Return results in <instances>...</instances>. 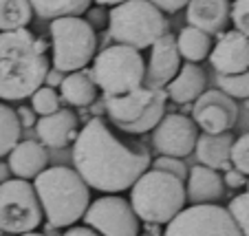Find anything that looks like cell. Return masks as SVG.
I'll list each match as a JSON object with an SVG mask.
<instances>
[{"mask_svg":"<svg viewBox=\"0 0 249 236\" xmlns=\"http://www.w3.org/2000/svg\"><path fill=\"white\" fill-rule=\"evenodd\" d=\"M192 119L207 135H223L234 128L238 119V106L223 91H205L194 102Z\"/></svg>","mask_w":249,"mask_h":236,"instance_id":"cell-13","label":"cell"},{"mask_svg":"<svg viewBox=\"0 0 249 236\" xmlns=\"http://www.w3.org/2000/svg\"><path fill=\"white\" fill-rule=\"evenodd\" d=\"M20 130L22 126H20L18 113L0 102V157L11 155V150L20 144Z\"/></svg>","mask_w":249,"mask_h":236,"instance_id":"cell-26","label":"cell"},{"mask_svg":"<svg viewBox=\"0 0 249 236\" xmlns=\"http://www.w3.org/2000/svg\"><path fill=\"white\" fill-rule=\"evenodd\" d=\"M177 47H179V53L183 60L192 62V64H198L201 60L210 57L212 53V36L203 33L201 29H194V27H183L177 36Z\"/></svg>","mask_w":249,"mask_h":236,"instance_id":"cell-23","label":"cell"},{"mask_svg":"<svg viewBox=\"0 0 249 236\" xmlns=\"http://www.w3.org/2000/svg\"><path fill=\"white\" fill-rule=\"evenodd\" d=\"M188 24L207 36H221L231 20L230 0H190L185 7Z\"/></svg>","mask_w":249,"mask_h":236,"instance_id":"cell-16","label":"cell"},{"mask_svg":"<svg viewBox=\"0 0 249 236\" xmlns=\"http://www.w3.org/2000/svg\"><path fill=\"white\" fill-rule=\"evenodd\" d=\"M18 119H20V126L22 128H31V126H36V113H33V109H27V106H20L18 110Z\"/></svg>","mask_w":249,"mask_h":236,"instance_id":"cell-36","label":"cell"},{"mask_svg":"<svg viewBox=\"0 0 249 236\" xmlns=\"http://www.w3.org/2000/svg\"><path fill=\"white\" fill-rule=\"evenodd\" d=\"M62 236H99L95 230H90L89 225L84 227H69V232H64Z\"/></svg>","mask_w":249,"mask_h":236,"instance_id":"cell-38","label":"cell"},{"mask_svg":"<svg viewBox=\"0 0 249 236\" xmlns=\"http://www.w3.org/2000/svg\"><path fill=\"white\" fill-rule=\"evenodd\" d=\"M163 236H243L230 210L216 203L190 205L165 225Z\"/></svg>","mask_w":249,"mask_h":236,"instance_id":"cell-10","label":"cell"},{"mask_svg":"<svg viewBox=\"0 0 249 236\" xmlns=\"http://www.w3.org/2000/svg\"><path fill=\"white\" fill-rule=\"evenodd\" d=\"M53 40V69L62 73L84 71V66L95 60L97 36L86 18L69 16L51 22Z\"/></svg>","mask_w":249,"mask_h":236,"instance_id":"cell-8","label":"cell"},{"mask_svg":"<svg viewBox=\"0 0 249 236\" xmlns=\"http://www.w3.org/2000/svg\"><path fill=\"white\" fill-rule=\"evenodd\" d=\"M223 181H225L227 188H243V185H247V177H245L240 170H236V168L227 170L225 177H223Z\"/></svg>","mask_w":249,"mask_h":236,"instance_id":"cell-35","label":"cell"},{"mask_svg":"<svg viewBox=\"0 0 249 236\" xmlns=\"http://www.w3.org/2000/svg\"><path fill=\"white\" fill-rule=\"evenodd\" d=\"M210 62L218 75H240L249 71V38L236 29L221 33L210 53Z\"/></svg>","mask_w":249,"mask_h":236,"instance_id":"cell-15","label":"cell"},{"mask_svg":"<svg viewBox=\"0 0 249 236\" xmlns=\"http://www.w3.org/2000/svg\"><path fill=\"white\" fill-rule=\"evenodd\" d=\"M36 16L44 20L69 18V16H82L90 9V0H29Z\"/></svg>","mask_w":249,"mask_h":236,"instance_id":"cell-24","label":"cell"},{"mask_svg":"<svg viewBox=\"0 0 249 236\" xmlns=\"http://www.w3.org/2000/svg\"><path fill=\"white\" fill-rule=\"evenodd\" d=\"M90 71L97 89L104 91V97H119L143 86L146 62L137 49L113 44L95 55Z\"/></svg>","mask_w":249,"mask_h":236,"instance_id":"cell-6","label":"cell"},{"mask_svg":"<svg viewBox=\"0 0 249 236\" xmlns=\"http://www.w3.org/2000/svg\"><path fill=\"white\" fill-rule=\"evenodd\" d=\"M188 201L192 205H210L216 203L225 192V181L216 170L207 165H194L188 175Z\"/></svg>","mask_w":249,"mask_h":236,"instance_id":"cell-18","label":"cell"},{"mask_svg":"<svg viewBox=\"0 0 249 236\" xmlns=\"http://www.w3.org/2000/svg\"><path fill=\"white\" fill-rule=\"evenodd\" d=\"M64 73L57 71V69H51L47 75V80H44V86H51V89H55V86H62V82H64Z\"/></svg>","mask_w":249,"mask_h":236,"instance_id":"cell-37","label":"cell"},{"mask_svg":"<svg viewBox=\"0 0 249 236\" xmlns=\"http://www.w3.org/2000/svg\"><path fill=\"white\" fill-rule=\"evenodd\" d=\"M42 212L51 227H71L90 208L89 183L77 175L75 168L53 165L47 168L33 183Z\"/></svg>","mask_w":249,"mask_h":236,"instance_id":"cell-3","label":"cell"},{"mask_svg":"<svg viewBox=\"0 0 249 236\" xmlns=\"http://www.w3.org/2000/svg\"><path fill=\"white\" fill-rule=\"evenodd\" d=\"M231 148H234V137L231 132L223 135H207L203 132L196 144V157L201 165H207L212 170H231Z\"/></svg>","mask_w":249,"mask_h":236,"instance_id":"cell-21","label":"cell"},{"mask_svg":"<svg viewBox=\"0 0 249 236\" xmlns=\"http://www.w3.org/2000/svg\"><path fill=\"white\" fill-rule=\"evenodd\" d=\"M152 168L155 170H161V172H168V175H174L177 179H188V168H185V163L181 159H177V157H157L155 161H152Z\"/></svg>","mask_w":249,"mask_h":236,"instance_id":"cell-31","label":"cell"},{"mask_svg":"<svg viewBox=\"0 0 249 236\" xmlns=\"http://www.w3.org/2000/svg\"><path fill=\"white\" fill-rule=\"evenodd\" d=\"M60 102L62 97L55 93V89L51 86H42L40 91H36L31 97V109L33 113H38L40 117H47V115H53L60 110Z\"/></svg>","mask_w":249,"mask_h":236,"instance_id":"cell-28","label":"cell"},{"mask_svg":"<svg viewBox=\"0 0 249 236\" xmlns=\"http://www.w3.org/2000/svg\"><path fill=\"white\" fill-rule=\"evenodd\" d=\"M148 2H152L157 9L165 11V14H177L179 9L190 5V0H148Z\"/></svg>","mask_w":249,"mask_h":236,"instance_id":"cell-33","label":"cell"},{"mask_svg":"<svg viewBox=\"0 0 249 236\" xmlns=\"http://www.w3.org/2000/svg\"><path fill=\"white\" fill-rule=\"evenodd\" d=\"M231 165L236 170H240L245 177L249 175V132L240 135L234 139V148H231Z\"/></svg>","mask_w":249,"mask_h":236,"instance_id":"cell-30","label":"cell"},{"mask_svg":"<svg viewBox=\"0 0 249 236\" xmlns=\"http://www.w3.org/2000/svg\"><path fill=\"white\" fill-rule=\"evenodd\" d=\"M33 18V7L29 0H0V31L27 29Z\"/></svg>","mask_w":249,"mask_h":236,"instance_id":"cell-25","label":"cell"},{"mask_svg":"<svg viewBox=\"0 0 249 236\" xmlns=\"http://www.w3.org/2000/svg\"><path fill=\"white\" fill-rule=\"evenodd\" d=\"M181 71V53L177 47V38L165 33L161 40L152 44L150 60L146 64V80L143 86L152 91H165V86L179 75Z\"/></svg>","mask_w":249,"mask_h":236,"instance_id":"cell-14","label":"cell"},{"mask_svg":"<svg viewBox=\"0 0 249 236\" xmlns=\"http://www.w3.org/2000/svg\"><path fill=\"white\" fill-rule=\"evenodd\" d=\"M231 22L234 29L249 38V0H234L231 5Z\"/></svg>","mask_w":249,"mask_h":236,"instance_id":"cell-32","label":"cell"},{"mask_svg":"<svg viewBox=\"0 0 249 236\" xmlns=\"http://www.w3.org/2000/svg\"><path fill=\"white\" fill-rule=\"evenodd\" d=\"M40 142L49 148H66L71 142L75 144L77 135V115L71 109H60L57 113L40 117L36 124Z\"/></svg>","mask_w":249,"mask_h":236,"instance_id":"cell-17","label":"cell"},{"mask_svg":"<svg viewBox=\"0 0 249 236\" xmlns=\"http://www.w3.org/2000/svg\"><path fill=\"white\" fill-rule=\"evenodd\" d=\"M42 205L33 183L9 179L0 183V230L9 234H29L42 223Z\"/></svg>","mask_w":249,"mask_h":236,"instance_id":"cell-9","label":"cell"},{"mask_svg":"<svg viewBox=\"0 0 249 236\" xmlns=\"http://www.w3.org/2000/svg\"><path fill=\"white\" fill-rule=\"evenodd\" d=\"M188 190L183 181L161 170H148L130 188V205L148 225H168L185 210Z\"/></svg>","mask_w":249,"mask_h":236,"instance_id":"cell-4","label":"cell"},{"mask_svg":"<svg viewBox=\"0 0 249 236\" xmlns=\"http://www.w3.org/2000/svg\"><path fill=\"white\" fill-rule=\"evenodd\" d=\"M150 165L146 148L119 142L102 117L89 119L73 144V168L99 192L117 194L132 188Z\"/></svg>","mask_w":249,"mask_h":236,"instance_id":"cell-1","label":"cell"},{"mask_svg":"<svg viewBox=\"0 0 249 236\" xmlns=\"http://www.w3.org/2000/svg\"><path fill=\"white\" fill-rule=\"evenodd\" d=\"M205 84H207L205 71L198 64L185 62L181 66L179 75L165 86V93H168V99H172L177 104H190V102H196L205 93Z\"/></svg>","mask_w":249,"mask_h":236,"instance_id":"cell-20","label":"cell"},{"mask_svg":"<svg viewBox=\"0 0 249 236\" xmlns=\"http://www.w3.org/2000/svg\"><path fill=\"white\" fill-rule=\"evenodd\" d=\"M168 33V20L163 11L148 0H128L113 7L108 14V36L117 44L132 47L137 51L152 49L157 40Z\"/></svg>","mask_w":249,"mask_h":236,"instance_id":"cell-5","label":"cell"},{"mask_svg":"<svg viewBox=\"0 0 249 236\" xmlns=\"http://www.w3.org/2000/svg\"><path fill=\"white\" fill-rule=\"evenodd\" d=\"M47 163H49V155L44 150V146L33 142V139L20 142L9 155L11 175H16L18 179H24V181L40 177L47 170Z\"/></svg>","mask_w":249,"mask_h":236,"instance_id":"cell-19","label":"cell"},{"mask_svg":"<svg viewBox=\"0 0 249 236\" xmlns=\"http://www.w3.org/2000/svg\"><path fill=\"white\" fill-rule=\"evenodd\" d=\"M198 126L194 119L183 113H170L159 122V126L152 130V144L157 152L163 157H188L196 150L198 144Z\"/></svg>","mask_w":249,"mask_h":236,"instance_id":"cell-12","label":"cell"},{"mask_svg":"<svg viewBox=\"0 0 249 236\" xmlns=\"http://www.w3.org/2000/svg\"><path fill=\"white\" fill-rule=\"evenodd\" d=\"M230 214L231 218L236 221V225H238L240 234L243 236H249V192H243L238 194V197H234L230 201Z\"/></svg>","mask_w":249,"mask_h":236,"instance_id":"cell-29","label":"cell"},{"mask_svg":"<svg viewBox=\"0 0 249 236\" xmlns=\"http://www.w3.org/2000/svg\"><path fill=\"white\" fill-rule=\"evenodd\" d=\"M0 234H2V230H0Z\"/></svg>","mask_w":249,"mask_h":236,"instance_id":"cell-44","label":"cell"},{"mask_svg":"<svg viewBox=\"0 0 249 236\" xmlns=\"http://www.w3.org/2000/svg\"><path fill=\"white\" fill-rule=\"evenodd\" d=\"M20 236H47V234H38V232H29V234H20Z\"/></svg>","mask_w":249,"mask_h":236,"instance_id":"cell-41","label":"cell"},{"mask_svg":"<svg viewBox=\"0 0 249 236\" xmlns=\"http://www.w3.org/2000/svg\"><path fill=\"white\" fill-rule=\"evenodd\" d=\"M216 84L231 99H249V71L240 75H216Z\"/></svg>","mask_w":249,"mask_h":236,"instance_id":"cell-27","label":"cell"},{"mask_svg":"<svg viewBox=\"0 0 249 236\" xmlns=\"http://www.w3.org/2000/svg\"><path fill=\"white\" fill-rule=\"evenodd\" d=\"M84 223L99 236H139V217L135 214L130 201L117 194L93 201L84 214Z\"/></svg>","mask_w":249,"mask_h":236,"instance_id":"cell-11","label":"cell"},{"mask_svg":"<svg viewBox=\"0 0 249 236\" xmlns=\"http://www.w3.org/2000/svg\"><path fill=\"white\" fill-rule=\"evenodd\" d=\"M143 236H157V234H143Z\"/></svg>","mask_w":249,"mask_h":236,"instance_id":"cell-43","label":"cell"},{"mask_svg":"<svg viewBox=\"0 0 249 236\" xmlns=\"http://www.w3.org/2000/svg\"><path fill=\"white\" fill-rule=\"evenodd\" d=\"M247 192H249V179H247Z\"/></svg>","mask_w":249,"mask_h":236,"instance_id":"cell-42","label":"cell"},{"mask_svg":"<svg viewBox=\"0 0 249 236\" xmlns=\"http://www.w3.org/2000/svg\"><path fill=\"white\" fill-rule=\"evenodd\" d=\"M9 172H11L9 163H2V161H0V183H5V181H9Z\"/></svg>","mask_w":249,"mask_h":236,"instance_id":"cell-39","label":"cell"},{"mask_svg":"<svg viewBox=\"0 0 249 236\" xmlns=\"http://www.w3.org/2000/svg\"><path fill=\"white\" fill-rule=\"evenodd\" d=\"M165 102H168L165 91L141 86L128 95L104 97V109L117 128L130 135H141L159 126V122L165 117Z\"/></svg>","mask_w":249,"mask_h":236,"instance_id":"cell-7","label":"cell"},{"mask_svg":"<svg viewBox=\"0 0 249 236\" xmlns=\"http://www.w3.org/2000/svg\"><path fill=\"white\" fill-rule=\"evenodd\" d=\"M60 97L71 106H90L97 97V84H95L93 71H75L69 73L60 86Z\"/></svg>","mask_w":249,"mask_h":236,"instance_id":"cell-22","label":"cell"},{"mask_svg":"<svg viewBox=\"0 0 249 236\" xmlns=\"http://www.w3.org/2000/svg\"><path fill=\"white\" fill-rule=\"evenodd\" d=\"M97 2V7H119V5H124V2H128V0H95Z\"/></svg>","mask_w":249,"mask_h":236,"instance_id":"cell-40","label":"cell"},{"mask_svg":"<svg viewBox=\"0 0 249 236\" xmlns=\"http://www.w3.org/2000/svg\"><path fill=\"white\" fill-rule=\"evenodd\" d=\"M51 62L47 42L29 29L0 31V99L20 102L44 86Z\"/></svg>","mask_w":249,"mask_h":236,"instance_id":"cell-2","label":"cell"},{"mask_svg":"<svg viewBox=\"0 0 249 236\" xmlns=\"http://www.w3.org/2000/svg\"><path fill=\"white\" fill-rule=\"evenodd\" d=\"M86 20H89V24L93 29H99V27H104V24H106L108 16H106L104 7H93V9L86 11Z\"/></svg>","mask_w":249,"mask_h":236,"instance_id":"cell-34","label":"cell"}]
</instances>
